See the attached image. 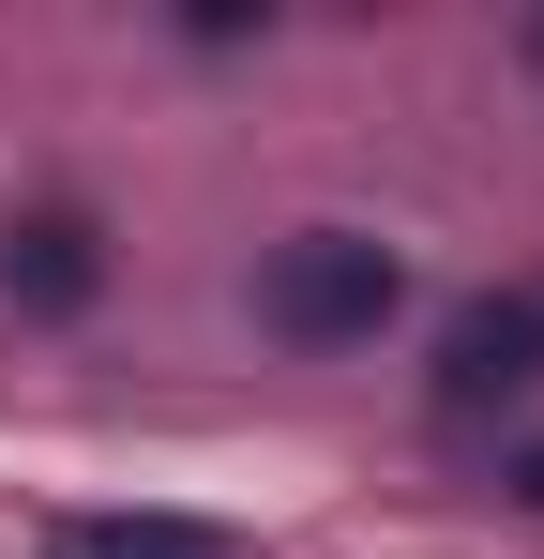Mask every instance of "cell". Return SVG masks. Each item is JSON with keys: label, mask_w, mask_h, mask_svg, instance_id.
Masks as SVG:
<instances>
[{"label": "cell", "mask_w": 544, "mask_h": 559, "mask_svg": "<svg viewBox=\"0 0 544 559\" xmlns=\"http://www.w3.org/2000/svg\"><path fill=\"white\" fill-rule=\"evenodd\" d=\"M46 559H227V530H197V514H76Z\"/></svg>", "instance_id": "4"}, {"label": "cell", "mask_w": 544, "mask_h": 559, "mask_svg": "<svg viewBox=\"0 0 544 559\" xmlns=\"http://www.w3.org/2000/svg\"><path fill=\"white\" fill-rule=\"evenodd\" d=\"M515 484H530V499H544V439H530V454H515Z\"/></svg>", "instance_id": "5"}, {"label": "cell", "mask_w": 544, "mask_h": 559, "mask_svg": "<svg viewBox=\"0 0 544 559\" xmlns=\"http://www.w3.org/2000/svg\"><path fill=\"white\" fill-rule=\"evenodd\" d=\"M530 76H544V15H530Z\"/></svg>", "instance_id": "6"}, {"label": "cell", "mask_w": 544, "mask_h": 559, "mask_svg": "<svg viewBox=\"0 0 544 559\" xmlns=\"http://www.w3.org/2000/svg\"><path fill=\"white\" fill-rule=\"evenodd\" d=\"M91 287H106V242H91V212H76V197H31V212L0 227V302H15V318H76Z\"/></svg>", "instance_id": "3"}, {"label": "cell", "mask_w": 544, "mask_h": 559, "mask_svg": "<svg viewBox=\"0 0 544 559\" xmlns=\"http://www.w3.org/2000/svg\"><path fill=\"white\" fill-rule=\"evenodd\" d=\"M393 258L363 242V227H287L272 242V273H258V318L287 333V348H363L378 318H393Z\"/></svg>", "instance_id": "1"}, {"label": "cell", "mask_w": 544, "mask_h": 559, "mask_svg": "<svg viewBox=\"0 0 544 559\" xmlns=\"http://www.w3.org/2000/svg\"><path fill=\"white\" fill-rule=\"evenodd\" d=\"M530 378H544V287H484V302H453V333H439V424L515 408Z\"/></svg>", "instance_id": "2"}]
</instances>
